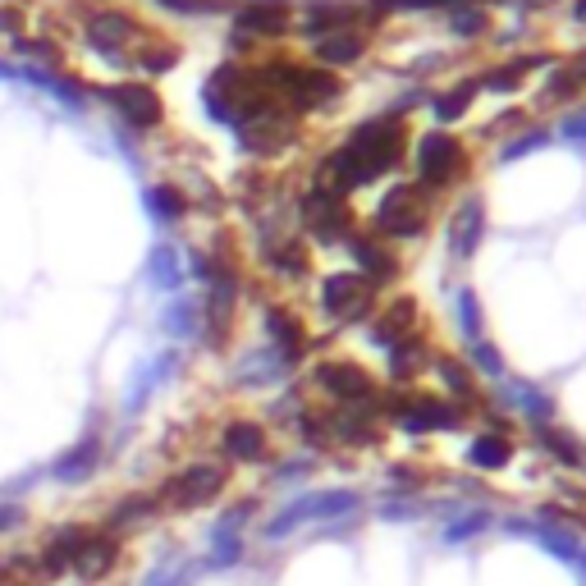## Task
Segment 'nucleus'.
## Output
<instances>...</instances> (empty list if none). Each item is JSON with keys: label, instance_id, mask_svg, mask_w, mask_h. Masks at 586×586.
<instances>
[{"label": "nucleus", "instance_id": "1", "mask_svg": "<svg viewBox=\"0 0 586 586\" xmlns=\"http://www.w3.org/2000/svg\"><path fill=\"white\" fill-rule=\"evenodd\" d=\"M394 156H399V129H394V124H376V129L362 133V138L353 142L339 161L348 165L353 179H371V174H380Z\"/></svg>", "mask_w": 586, "mask_h": 586}, {"label": "nucleus", "instance_id": "2", "mask_svg": "<svg viewBox=\"0 0 586 586\" xmlns=\"http://www.w3.org/2000/svg\"><path fill=\"white\" fill-rule=\"evenodd\" d=\"M220 486H225V472L197 463V467H188V472H179L174 481H165V500H170L174 509H197V504L216 500Z\"/></svg>", "mask_w": 586, "mask_h": 586}, {"label": "nucleus", "instance_id": "3", "mask_svg": "<svg viewBox=\"0 0 586 586\" xmlns=\"http://www.w3.org/2000/svg\"><path fill=\"white\" fill-rule=\"evenodd\" d=\"M115 559H120V545L110 541V536H92L87 532V541L78 545V554H74V573L83 577V582H101V577L115 568Z\"/></svg>", "mask_w": 586, "mask_h": 586}, {"label": "nucleus", "instance_id": "4", "mask_svg": "<svg viewBox=\"0 0 586 586\" xmlns=\"http://www.w3.org/2000/svg\"><path fill=\"white\" fill-rule=\"evenodd\" d=\"M348 509H353V495H321V500H303L298 509H289L284 518H275L271 527H266V536H284L289 527H298V522L330 518V513H348Z\"/></svg>", "mask_w": 586, "mask_h": 586}, {"label": "nucleus", "instance_id": "5", "mask_svg": "<svg viewBox=\"0 0 586 586\" xmlns=\"http://www.w3.org/2000/svg\"><path fill=\"white\" fill-rule=\"evenodd\" d=\"M110 101L129 115L133 124H156V115H161V101H156L152 87H142V83H124L110 92Z\"/></svg>", "mask_w": 586, "mask_h": 586}, {"label": "nucleus", "instance_id": "6", "mask_svg": "<svg viewBox=\"0 0 586 586\" xmlns=\"http://www.w3.org/2000/svg\"><path fill=\"white\" fill-rule=\"evenodd\" d=\"M87 541V532L83 527H65V532H55L51 536V545H46V554H42V577H55V573H65L69 564H74V554H78V545Z\"/></svg>", "mask_w": 586, "mask_h": 586}, {"label": "nucleus", "instance_id": "7", "mask_svg": "<svg viewBox=\"0 0 586 586\" xmlns=\"http://www.w3.org/2000/svg\"><path fill=\"white\" fill-rule=\"evenodd\" d=\"M97 458H101V440H97V435H87V440H78V445L69 449L60 463H55V481H83V477H92Z\"/></svg>", "mask_w": 586, "mask_h": 586}, {"label": "nucleus", "instance_id": "8", "mask_svg": "<svg viewBox=\"0 0 586 586\" xmlns=\"http://www.w3.org/2000/svg\"><path fill=\"white\" fill-rule=\"evenodd\" d=\"M380 225L394 229V234L417 229V225H422V207H417V202H408V193H390V202L380 207Z\"/></svg>", "mask_w": 586, "mask_h": 586}, {"label": "nucleus", "instance_id": "9", "mask_svg": "<svg viewBox=\"0 0 586 586\" xmlns=\"http://www.w3.org/2000/svg\"><path fill=\"white\" fill-rule=\"evenodd\" d=\"M362 293H367V284H362V280H353V275H344V280H330L326 303L335 307V312H353V307L362 303Z\"/></svg>", "mask_w": 586, "mask_h": 586}, {"label": "nucleus", "instance_id": "10", "mask_svg": "<svg viewBox=\"0 0 586 586\" xmlns=\"http://www.w3.org/2000/svg\"><path fill=\"white\" fill-rule=\"evenodd\" d=\"M225 449L234 458H257L261 454V431H257V426H229V431H225Z\"/></svg>", "mask_w": 586, "mask_h": 586}, {"label": "nucleus", "instance_id": "11", "mask_svg": "<svg viewBox=\"0 0 586 586\" xmlns=\"http://www.w3.org/2000/svg\"><path fill=\"white\" fill-rule=\"evenodd\" d=\"M326 385H330V390H339L344 399H358V394H367V376H358L353 367H326Z\"/></svg>", "mask_w": 586, "mask_h": 586}, {"label": "nucleus", "instance_id": "12", "mask_svg": "<svg viewBox=\"0 0 586 586\" xmlns=\"http://www.w3.org/2000/svg\"><path fill=\"white\" fill-rule=\"evenodd\" d=\"M454 142L449 138H426V152H422V174L426 179H435V174H440V165H449L454 161Z\"/></svg>", "mask_w": 586, "mask_h": 586}, {"label": "nucleus", "instance_id": "13", "mask_svg": "<svg viewBox=\"0 0 586 586\" xmlns=\"http://www.w3.org/2000/svg\"><path fill=\"white\" fill-rule=\"evenodd\" d=\"M243 23H248V28H266V33H275V28H284V10H248L243 14Z\"/></svg>", "mask_w": 586, "mask_h": 586}, {"label": "nucleus", "instance_id": "14", "mask_svg": "<svg viewBox=\"0 0 586 586\" xmlns=\"http://www.w3.org/2000/svg\"><path fill=\"white\" fill-rule=\"evenodd\" d=\"M472 458H477V463H486V467H500L504 458H509V449H504L500 440H481V445L472 449Z\"/></svg>", "mask_w": 586, "mask_h": 586}, {"label": "nucleus", "instance_id": "15", "mask_svg": "<svg viewBox=\"0 0 586 586\" xmlns=\"http://www.w3.org/2000/svg\"><path fill=\"white\" fill-rule=\"evenodd\" d=\"M19 522H23L19 504H0V532H10V527H19Z\"/></svg>", "mask_w": 586, "mask_h": 586}]
</instances>
